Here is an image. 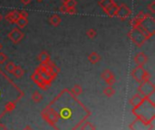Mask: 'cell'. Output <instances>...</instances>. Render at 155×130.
Returning <instances> with one entry per match:
<instances>
[{"mask_svg":"<svg viewBox=\"0 0 155 130\" xmlns=\"http://www.w3.org/2000/svg\"><path fill=\"white\" fill-rule=\"evenodd\" d=\"M128 37L135 46L139 47L142 46L147 41L146 38L144 37V35L140 32V30L137 27H132V29H131L128 33Z\"/></svg>","mask_w":155,"mask_h":130,"instance_id":"6da1fadb","label":"cell"},{"mask_svg":"<svg viewBox=\"0 0 155 130\" xmlns=\"http://www.w3.org/2000/svg\"><path fill=\"white\" fill-rule=\"evenodd\" d=\"M132 77L137 82H140V83L149 80V78H150V75L144 69L142 66H138L136 68L133 69V71L132 72Z\"/></svg>","mask_w":155,"mask_h":130,"instance_id":"7a4b0ae2","label":"cell"},{"mask_svg":"<svg viewBox=\"0 0 155 130\" xmlns=\"http://www.w3.org/2000/svg\"><path fill=\"white\" fill-rule=\"evenodd\" d=\"M131 15H132V10L130 9L128 6H126L125 4H121L120 6H118L115 17H117L120 20L124 21L127 18H129Z\"/></svg>","mask_w":155,"mask_h":130,"instance_id":"3957f363","label":"cell"},{"mask_svg":"<svg viewBox=\"0 0 155 130\" xmlns=\"http://www.w3.org/2000/svg\"><path fill=\"white\" fill-rule=\"evenodd\" d=\"M7 37H8V38H9L12 42H13L14 44H17V43H19V42L23 39V38H24V33H23L19 28L15 27V28H13V29H12V30L8 33Z\"/></svg>","mask_w":155,"mask_h":130,"instance_id":"277c9868","label":"cell"},{"mask_svg":"<svg viewBox=\"0 0 155 130\" xmlns=\"http://www.w3.org/2000/svg\"><path fill=\"white\" fill-rule=\"evenodd\" d=\"M148 14H145L144 11H140L139 13L130 21V25L132 27H135L138 25H141V24L144 23V21L147 18Z\"/></svg>","mask_w":155,"mask_h":130,"instance_id":"5b68a950","label":"cell"},{"mask_svg":"<svg viewBox=\"0 0 155 130\" xmlns=\"http://www.w3.org/2000/svg\"><path fill=\"white\" fill-rule=\"evenodd\" d=\"M20 17L19 16V11L17 10H13L9 12V13L6 14V20L7 22H9L10 24H16V22L17 21V19Z\"/></svg>","mask_w":155,"mask_h":130,"instance_id":"8992f818","label":"cell"},{"mask_svg":"<svg viewBox=\"0 0 155 130\" xmlns=\"http://www.w3.org/2000/svg\"><path fill=\"white\" fill-rule=\"evenodd\" d=\"M134 61L138 66H144L148 61V56L144 52H139L134 56Z\"/></svg>","mask_w":155,"mask_h":130,"instance_id":"52a82bcc","label":"cell"},{"mask_svg":"<svg viewBox=\"0 0 155 130\" xmlns=\"http://www.w3.org/2000/svg\"><path fill=\"white\" fill-rule=\"evenodd\" d=\"M117 9H118V5L114 2L113 4H112L110 6H108V7H107V8H106L105 10H103V11L106 13V15H108V17H115V15H116Z\"/></svg>","mask_w":155,"mask_h":130,"instance_id":"ba28073f","label":"cell"},{"mask_svg":"<svg viewBox=\"0 0 155 130\" xmlns=\"http://www.w3.org/2000/svg\"><path fill=\"white\" fill-rule=\"evenodd\" d=\"M38 60L42 63V64H45L50 60V56L49 54L45 52V51H42L39 55H38Z\"/></svg>","mask_w":155,"mask_h":130,"instance_id":"9c48e42d","label":"cell"},{"mask_svg":"<svg viewBox=\"0 0 155 130\" xmlns=\"http://www.w3.org/2000/svg\"><path fill=\"white\" fill-rule=\"evenodd\" d=\"M88 60L92 63V64H96L101 60V56L99 54H97L96 52H92L89 56H88Z\"/></svg>","mask_w":155,"mask_h":130,"instance_id":"30bf717a","label":"cell"},{"mask_svg":"<svg viewBox=\"0 0 155 130\" xmlns=\"http://www.w3.org/2000/svg\"><path fill=\"white\" fill-rule=\"evenodd\" d=\"M137 27L139 30H140V32L142 34V35H144V37L146 38V40H148V39H150L151 37H152V35L144 27V26H142L141 25H141H138L137 27Z\"/></svg>","mask_w":155,"mask_h":130,"instance_id":"8fae6325","label":"cell"},{"mask_svg":"<svg viewBox=\"0 0 155 130\" xmlns=\"http://www.w3.org/2000/svg\"><path fill=\"white\" fill-rule=\"evenodd\" d=\"M61 17L57 15H53L49 17V22L53 27H58L61 24Z\"/></svg>","mask_w":155,"mask_h":130,"instance_id":"7c38bea8","label":"cell"},{"mask_svg":"<svg viewBox=\"0 0 155 130\" xmlns=\"http://www.w3.org/2000/svg\"><path fill=\"white\" fill-rule=\"evenodd\" d=\"M130 102H131V104H132L133 106H138L142 102V98H141V96H140L139 94H136L135 96H133L132 98V99L130 100Z\"/></svg>","mask_w":155,"mask_h":130,"instance_id":"4fadbf2b","label":"cell"},{"mask_svg":"<svg viewBox=\"0 0 155 130\" xmlns=\"http://www.w3.org/2000/svg\"><path fill=\"white\" fill-rule=\"evenodd\" d=\"M16 24H17V26L19 28H24L25 27L27 26L28 20H27V18H26V17H20L17 19V21L16 22Z\"/></svg>","mask_w":155,"mask_h":130,"instance_id":"5bb4252c","label":"cell"},{"mask_svg":"<svg viewBox=\"0 0 155 130\" xmlns=\"http://www.w3.org/2000/svg\"><path fill=\"white\" fill-rule=\"evenodd\" d=\"M113 3H114V0H100L98 4L102 7L103 10H105L107 7L110 6Z\"/></svg>","mask_w":155,"mask_h":130,"instance_id":"9a60e30c","label":"cell"},{"mask_svg":"<svg viewBox=\"0 0 155 130\" xmlns=\"http://www.w3.org/2000/svg\"><path fill=\"white\" fill-rule=\"evenodd\" d=\"M24 73H25V71H24V69H23L21 66H17L15 67V69H14L13 73H12V74H13L17 78H20L21 77H23Z\"/></svg>","mask_w":155,"mask_h":130,"instance_id":"2e32d148","label":"cell"},{"mask_svg":"<svg viewBox=\"0 0 155 130\" xmlns=\"http://www.w3.org/2000/svg\"><path fill=\"white\" fill-rule=\"evenodd\" d=\"M113 77V74L112 73V71L109 70V69H105L104 71H103L102 74H101V78L103 80H108L110 77Z\"/></svg>","mask_w":155,"mask_h":130,"instance_id":"e0dca14e","label":"cell"},{"mask_svg":"<svg viewBox=\"0 0 155 130\" xmlns=\"http://www.w3.org/2000/svg\"><path fill=\"white\" fill-rule=\"evenodd\" d=\"M42 99H43V96L38 91H35L32 94V100L34 103H39V102H41Z\"/></svg>","mask_w":155,"mask_h":130,"instance_id":"ac0fdd59","label":"cell"},{"mask_svg":"<svg viewBox=\"0 0 155 130\" xmlns=\"http://www.w3.org/2000/svg\"><path fill=\"white\" fill-rule=\"evenodd\" d=\"M103 94L105 95L106 97L111 98V97H113V95L115 94V90L113 89V87L108 86L107 87H105V88H104V90H103Z\"/></svg>","mask_w":155,"mask_h":130,"instance_id":"d6986e66","label":"cell"},{"mask_svg":"<svg viewBox=\"0 0 155 130\" xmlns=\"http://www.w3.org/2000/svg\"><path fill=\"white\" fill-rule=\"evenodd\" d=\"M71 92H72L73 95H75V96L77 97V96H80V95L82 94L83 89H82L81 86H79V85H75L74 87L72 88V90H71Z\"/></svg>","mask_w":155,"mask_h":130,"instance_id":"ffe728a7","label":"cell"},{"mask_svg":"<svg viewBox=\"0 0 155 130\" xmlns=\"http://www.w3.org/2000/svg\"><path fill=\"white\" fill-rule=\"evenodd\" d=\"M17 66L15 65L14 62H12V61H9L6 64V70L7 71L8 73H13V71L15 69Z\"/></svg>","mask_w":155,"mask_h":130,"instance_id":"44dd1931","label":"cell"},{"mask_svg":"<svg viewBox=\"0 0 155 130\" xmlns=\"http://www.w3.org/2000/svg\"><path fill=\"white\" fill-rule=\"evenodd\" d=\"M16 108V104L14 102H7L5 105V109L7 112H11L13 111Z\"/></svg>","mask_w":155,"mask_h":130,"instance_id":"7402d4cb","label":"cell"},{"mask_svg":"<svg viewBox=\"0 0 155 130\" xmlns=\"http://www.w3.org/2000/svg\"><path fill=\"white\" fill-rule=\"evenodd\" d=\"M96 35H97V33H96V31H95L93 28H90V29H88L86 31V35H87L89 38H91V39L94 38L95 37H96Z\"/></svg>","mask_w":155,"mask_h":130,"instance_id":"603a6c76","label":"cell"},{"mask_svg":"<svg viewBox=\"0 0 155 130\" xmlns=\"http://www.w3.org/2000/svg\"><path fill=\"white\" fill-rule=\"evenodd\" d=\"M82 130H95V127L93 124L91 123H86L82 127Z\"/></svg>","mask_w":155,"mask_h":130,"instance_id":"cb8c5ba5","label":"cell"},{"mask_svg":"<svg viewBox=\"0 0 155 130\" xmlns=\"http://www.w3.org/2000/svg\"><path fill=\"white\" fill-rule=\"evenodd\" d=\"M7 59H8V57H7V56L5 53L0 52V64H1V65L5 64L7 61Z\"/></svg>","mask_w":155,"mask_h":130,"instance_id":"d4e9b609","label":"cell"},{"mask_svg":"<svg viewBox=\"0 0 155 130\" xmlns=\"http://www.w3.org/2000/svg\"><path fill=\"white\" fill-rule=\"evenodd\" d=\"M147 8L148 10L151 12V15H154L155 14V1H152L150 5L147 6Z\"/></svg>","mask_w":155,"mask_h":130,"instance_id":"484cf974","label":"cell"},{"mask_svg":"<svg viewBox=\"0 0 155 130\" xmlns=\"http://www.w3.org/2000/svg\"><path fill=\"white\" fill-rule=\"evenodd\" d=\"M76 5H77V2L75 1V0H69L65 6H67V8H75L76 6Z\"/></svg>","mask_w":155,"mask_h":130,"instance_id":"4316f807","label":"cell"},{"mask_svg":"<svg viewBox=\"0 0 155 130\" xmlns=\"http://www.w3.org/2000/svg\"><path fill=\"white\" fill-rule=\"evenodd\" d=\"M105 82L107 83V85H108V86H110V87H113V85L114 83L116 82V79H115V77H114V76H113V77H110L108 80H106Z\"/></svg>","mask_w":155,"mask_h":130,"instance_id":"83f0119b","label":"cell"},{"mask_svg":"<svg viewBox=\"0 0 155 130\" xmlns=\"http://www.w3.org/2000/svg\"><path fill=\"white\" fill-rule=\"evenodd\" d=\"M67 10H68V8L65 5H62L60 7H59V11H60L61 13H64V14H67Z\"/></svg>","mask_w":155,"mask_h":130,"instance_id":"f1b7e54d","label":"cell"},{"mask_svg":"<svg viewBox=\"0 0 155 130\" xmlns=\"http://www.w3.org/2000/svg\"><path fill=\"white\" fill-rule=\"evenodd\" d=\"M19 16H20L21 17H26V18H27L28 13H27V11H25V10H22V11H19Z\"/></svg>","mask_w":155,"mask_h":130,"instance_id":"f546056e","label":"cell"},{"mask_svg":"<svg viewBox=\"0 0 155 130\" xmlns=\"http://www.w3.org/2000/svg\"><path fill=\"white\" fill-rule=\"evenodd\" d=\"M75 13H76L75 7V8H68V10H67V14H69V15H75Z\"/></svg>","mask_w":155,"mask_h":130,"instance_id":"4dcf8cb0","label":"cell"},{"mask_svg":"<svg viewBox=\"0 0 155 130\" xmlns=\"http://www.w3.org/2000/svg\"><path fill=\"white\" fill-rule=\"evenodd\" d=\"M21 3H22L23 5L27 6V5H28V4L31 3V0H21Z\"/></svg>","mask_w":155,"mask_h":130,"instance_id":"1f68e13d","label":"cell"},{"mask_svg":"<svg viewBox=\"0 0 155 130\" xmlns=\"http://www.w3.org/2000/svg\"><path fill=\"white\" fill-rule=\"evenodd\" d=\"M0 130H6V126L3 124H0Z\"/></svg>","mask_w":155,"mask_h":130,"instance_id":"d6a6232c","label":"cell"},{"mask_svg":"<svg viewBox=\"0 0 155 130\" xmlns=\"http://www.w3.org/2000/svg\"><path fill=\"white\" fill-rule=\"evenodd\" d=\"M68 1L69 0H62V3H63V5H66Z\"/></svg>","mask_w":155,"mask_h":130,"instance_id":"836d02e7","label":"cell"},{"mask_svg":"<svg viewBox=\"0 0 155 130\" xmlns=\"http://www.w3.org/2000/svg\"><path fill=\"white\" fill-rule=\"evenodd\" d=\"M24 130H33V129H31L29 126H27V128H26V129H24Z\"/></svg>","mask_w":155,"mask_h":130,"instance_id":"e575fe53","label":"cell"},{"mask_svg":"<svg viewBox=\"0 0 155 130\" xmlns=\"http://www.w3.org/2000/svg\"><path fill=\"white\" fill-rule=\"evenodd\" d=\"M3 19V17H2V15L1 14H0V21H1Z\"/></svg>","mask_w":155,"mask_h":130,"instance_id":"d590c367","label":"cell"},{"mask_svg":"<svg viewBox=\"0 0 155 130\" xmlns=\"http://www.w3.org/2000/svg\"><path fill=\"white\" fill-rule=\"evenodd\" d=\"M2 49V45H1V43H0V50Z\"/></svg>","mask_w":155,"mask_h":130,"instance_id":"8d00e7d4","label":"cell"},{"mask_svg":"<svg viewBox=\"0 0 155 130\" xmlns=\"http://www.w3.org/2000/svg\"><path fill=\"white\" fill-rule=\"evenodd\" d=\"M37 1H38V2H41V1H43V0H37Z\"/></svg>","mask_w":155,"mask_h":130,"instance_id":"74e56055","label":"cell"}]
</instances>
